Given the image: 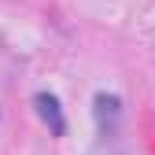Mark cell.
<instances>
[{
    "mask_svg": "<svg viewBox=\"0 0 155 155\" xmlns=\"http://www.w3.org/2000/svg\"><path fill=\"white\" fill-rule=\"evenodd\" d=\"M92 118H96L100 137H114L118 122H122V100L114 92H96L92 96Z\"/></svg>",
    "mask_w": 155,
    "mask_h": 155,
    "instance_id": "cell-1",
    "label": "cell"
},
{
    "mask_svg": "<svg viewBox=\"0 0 155 155\" xmlns=\"http://www.w3.org/2000/svg\"><path fill=\"white\" fill-rule=\"evenodd\" d=\"M33 107H37V118L48 126L52 137H63V133H67V114H63L59 100H55L52 92H37L33 96Z\"/></svg>",
    "mask_w": 155,
    "mask_h": 155,
    "instance_id": "cell-2",
    "label": "cell"
},
{
    "mask_svg": "<svg viewBox=\"0 0 155 155\" xmlns=\"http://www.w3.org/2000/svg\"><path fill=\"white\" fill-rule=\"evenodd\" d=\"M89 155H126V151H122L118 144H114V137H104V140L96 144V148H92Z\"/></svg>",
    "mask_w": 155,
    "mask_h": 155,
    "instance_id": "cell-3",
    "label": "cell"
}]
</instances>
